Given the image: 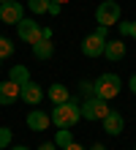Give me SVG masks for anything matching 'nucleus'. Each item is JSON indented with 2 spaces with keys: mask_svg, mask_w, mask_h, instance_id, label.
Returning a JSON list of instances; mask_svg holds the SVG:
<instances>
[{
  "mask_svg": "<svg viewBox=\"0 0 136 150\" xmlns=\"http://www.w3.org/2000/svg\"><path fill=\"white\" fill-rule=\"evenodd\" d=\"M52 123L57 128H74L79 117H82V109H79V104L76 101H66V104H54V109H52Z\"/></svg>",
  "mask_w": 136,
  "mask_h": 150,
  "instance_id": "obj_1",
  "label": "nucleus"
},
{
  "mask_svg": "<svg viewBox=\"0 0 136 150\" xmlns=\"http://www.w3.org/2000/svg\"><path fill=\"white\" fill-rule=\"evenodd\" d=\"M120 90H123V79L117 74H101L93 82V96H98V98H104V101L120 96Z\"/></svg>",
  "mask_w": 136,
  "mask_h": 150,
  "instance_id": "obj_2",
  "label": "nucleus"
},
{
  "mask_svg": "<svg viewBox=\"0 0 136 150\" xmlns=\"http://www.w3.org/2000/svg\"><path fill=\"white\" fill-rule=\"evenodd\" d=\"M106 41H109L106 38V28H104V25H98V30L87 33L85 41H82V55H85V57H101Z\"/></svg>",
  "mask_w": 136,
  "mask_h": 150,
  "instance_id": "obj_3",
  "label": "nucleus"
},
{
  "mask_svg": "<svg viewBox=\"0 0 136 150\" xmlns=\"http://www.w3.org/2000/svg\"><path fill=\"white\" fill-rule=\"evenodd\" d=\"M95 22L104 25V28L117 25V22H120V6H117L114 0H104V3L95 8Z\"/></svg>",
  "mask_w": 136,
  "mask_h": 150,
  "instance_id": "obj_4",
  "label": "nucleus"
},
{
  "mask_svg": "<svg viewBox=\"0 0 136 150\" xmlns=\"http://www.w3.org/2000/svg\"><path fill=\"white\" fill-rule=\"evenodd\" d=\"M79 109H82V117H87V120H104L109 115V101L93 96V98H87Z\"/></svg>",
  "mask_w": 136,
  "mask_h": 150,
  "instance_id": "obj_5",
  "label": "nucleus"
},
{
  "mask_svg": "<svg viewBox=\"0 0 136 150\" xmlns=\"http://www.w3.org/2000/svg\"><path fill=\"white\" fill-rule=\"evenodd\" d=\"M22 19H25V11H22V3H19V0H6V3H0V22L19 25Z\"/></svg>",
  "mask_w": 136,
  "mask_h": 150,
  "instance_id": "obj_6",
  "label": "nucleus"
},
{
  "mask_svg": "<svg viewBox=\"0 0 136 150\" xmlns=\"http://www.w3.org/2000/svg\"><path fill=\"white\" fill-rule=\"evenodd\" d=\"M16 33H19V38L25 41V44H35V41H41L44 38V30H41V25L35 22V19H25L16 25Z\"/></svg>",
  "mask_w": 136,
  "mask_h": 150,
  "instance_id": "obj_7",
  "label": "nucleus"
},
{
  "mask_svg": "<svg viewBox=\"0 0 136 150\" xmlns=\"http://www.w3.org/2000/svg\"><path fill=\"white\" fill-rule=\"evenodd\" d=\"M19 98L25 101V104H30V107H35V104H41L44 101V87L38 85V82H27V85H22V90H19Z\"/></svg>",
  "mask_w": 136,
  "mask_h": 150,
  "instance_id": "obj_8",
  "label": "nucleus"
},
{
  "mask_svg": "<svg viewBox=\"0 0 136 150\" xmlns=\"http://www.w3.org/2000/svg\"><path fill=\"white\" fill-rule=\"evenodd\" d=\"M123 128H125L123 115H120V112H114V109H109V115L104 117V131H106L109 137H120V134H123Z\"/></svg>",
  "mask_w": 136,
  "mask_h": 150,
  "instance_id": "obj_9",
  "label": "nucleus"
},
{
  "mask_svg": "<svg viewBox=\"0 0 136 150\" xmlns=\"http://www.w3.org/2000/svg\"><path fill=\"white\" fill-rule=\"evenodd\" d=\"M49 123H52V117L44 109H33L30 115H27V128L30 131H47Z\"/></svg>",
  "mask_w": 136,
  "mask_h": 150,
  "instance_id": "obj_10",
  "label": "nucleus"
},
{
  "mask_svg": "<svg viewBox=\"0 0 136 150\" xmlns=\"http://www.w3.org/2000/svg\"><path fill=\"white\" fill-rule=\"evenodd\" d=\"M19 90H22V87H19V85H14L11 79L0 82V104H3V107H11V104L19 98Z\"/></svg>",
  "mask_w": 136,
  "mask_h": 150,
  "instance_id": "obj_11",
  "label": "nucleus"
},
{
  "mask_svg": "<svg viewBox=\"0 0 136 150\" xmlns=\"http://www.w3.org/2000/svg\"><path fill=\"white\" fill-rule=\"evenodd\" d=\"M104 57H109V60H123V57H125V44H123V38H112V41H106V47H104Z\"/></svg>",
  "mask_w": 136,
  "mask_h": 150,
  "instance_id": "obj_12",
  "label": "nucleus"
},
{
  "mask_svg": "<svg viewBox=\"0 0 136 150\" xmlns=\"http://www.w3.org/2000/svg\"><path fill=\"white\" fill-rule=\"evenodd\" d=\"M33 55L38 57V60H49V57L54 55V44H52V38L35 41V44H33Z\"/></svg>",
  "mask_w": 136,
  "mask_h": 150,
  "instance_id": "obj_13",
  "label": "nucleus"
},
{
  "mask_svg": "<svg viewBox=\"0 0 136 150\" xmlns=\"http://www.w3.org/2000/svg\"><path fill=\"white\" fill-rule=\"evenodd\" d=\"M47 96L52 98V104H66V101H71V93H68V87H66V85H60V82L49 85Z\"/></svg>",
  "mask_w": 136,
  "mask_h": 150,
  "instance_id": "obj_14",
  "label": "nucleus"
},
{
  "mask_svg": "<svg viewBox=\"0 0 136 150\" xmlns=\"http://www.w3.org/2000/svg\"><path fill=\"white\" fill-rule=\"evenodd\" d=\"M8 79H11V82L14 85H27V82H30V68H27V66H11V71H8Z\"/></svg>",
  "mask_w": 136,
  "mask_h": 150,
  "instance_id": "obj_15",
  "label": "nucleus"
},
{
  "mask_svg": "<svg viewBox=\"0 0 136 150\" xmlns=\"http://www.w3.org/2000/svg\"><path fill=\"white\" fill-rule=\"evenodd\" d=\"M71 142H74V137H71V128H60V131H57V137H54V145L63 150V147L71 145Z\"/></svg>",
  "mask_w": 136,
  "mask_h": 150,
  "instance_id": "obj_16",
  "label": "nucleus"
},
{
  "mask_svg": "<svg viewBox=\"0 0 136 150\" xmlns=\"http://www.w3.org/2000/svg\"><path fill=\"white\" fill-rule=\"evenodd\" d=\"M11 55H14V44H11V38L0 36V60H6V57H11Z\"/></svg>",
  "mask_w": 136,
  "mask_h": 150,
  "instance_id": "obj_17",
  "label": "nucleus"
},
{
  "mask_svg": "<svg viewBox=\"0 0 136 150\" xmlns=\"http://www.w3.org/2000/svg\"><path fill=\"white\" fill-rule=\"evenodd\" d=\"M27 6H30L33 14H47L49 11V0H27Z\"/></svg>",
  "mask_w": 136,
  "mask_h": 150,
  "instance_id": "obj_18",
  "label": "nucleus"
},
{
  "mask_svg": "<svg viewBox=\"0 0 136 150\" xmlns=\"http://www.w3.org/2000/svg\"><path fill=\"white\" fill-rule=\"evenodd\" d=\"M11 145V128H6V126H0V150Z\"/></svg>",
  "mask_w": 136,
  "mask_h": 150,
  "instance_id": "obj_19",
  "label": "nucleus"
},
{
  "mask_svg": "<svg viewBox=\"0 0 136 150\" xmlns=\"http://www.w3.org/2000/svg\"><path fill=\"white\" fill-rule=\"evenodd\" d=\"M60 8H63L60 3H52V0H49V11H47V14H52V16H57V14H60Z\"/></svg>",
  "mask_w": 136,
  "mask_h": 150,
  "instance_id": "obj_20",
  "label": "nucleus"
},
{
  "mask_svg": "<svg viewBox=\"0 0 136 150\" xmlns=\"http://www.w3.org/2000/svg\"><path fill=\"white\" fill-rule=\"evenodd\" d=\"M120 33L123 36H131V22H120Z\"/></svg>",
  "mask_w": 136,
  "mask_h": 150,
  "instance_id": "obj_21",
  "label": "nucleus"
},
{
  "mask_svg": "<svg viewBox=\"0 0 136 150\" xmlns=\"http://www.w3.org/2000/svg\"><path fill=\"white\" fill-rule=\"evenodd\" d=\"M79 87H82V93H85V96H87V93H93V82H82Z\"/></svg>",
  "mask_w": 136,
  "mask_h": 150,
  "instance_id": "obj_22",
  "label": "nucleus"
},
{
  "mask_svg": "<svg viewBox=\"0 0 136 150\" xmlns=\"http://www.w3.org/2000/svg\"><path fill=\"white\" fill-rule=\"evenodd\" d=\"M54 147H57L54 142H41V147H38V150H54Z\"/></svg>",
  "mask_w": 136,
  "mask_h": 150,
  "instance_id": "obj_23",
  "label": "nucleus"
},
{
  "mask_svg": "<svg viewBox=\"0 0 136 150\" xmlns=\"http://www.w3.org/2000/svg\"><path fill=\"white\" fill-rule=\"evenodd\" d=\"M63 150H85V147H82V145H76V142H71V145H66Z\"/></svg>",
  "mask_w": 136,
  "mask_h": 150,
  "instance_id": "obj_24",
  "label": "nucleus"
},
{
  "mask_svg": "<svg viewBox=\"0 0 136 150\" xmlns=\"http://www.w3.org/2000/svg\"><path fill=\"white\" fill-rule=\"evenodd\" d=\"M131 93H136V74L131 76Z\"/></svg>",
  "mask_w": 136,
  "mask_h": 150,
  "instance_id": "obj_25",
  "label": "nucleus"
},
{
  "mask_svg": "<svg viewBox=\"0 0 136 150\" xmlns=\"http://www.w3.org/2000/svg\"><path fill=\"white\" fill-rule=\"evenodd\" d=\"M90 150H106V147H104L101 142H95V145H93V147H90Z\"/></svg>",
  "mask_w": 136,
  "mask_h": 150,
  "instance_id": "obj_26",
  "label": "nucleus"
},
{
  "mask_svg": "<svg viewBox=\"0 0 136 150\" xmlns=\"http://www.w3.org/2000/svg\"><path fill=\"white\" fill-rule=\"evenodd\" d=\"M131 36H133V38H136V19H133V22H131Z\"/></svg>",
  "mask_w": 136,
  "mask_h": 150,
  "instance_id": "obj_27",
  "label": "nucleus"
},
{
  "mask_svg": "<svg viewBox=\"0 0 136 150\" xmlns=\"http://www.w3.org/2000/svg\"><path fill=\"white\" fill-rule=\"evenodd\" d=\"M11 150H30V147H25V145H16V147H11Z\"/></svg>",
  "mask_w": 136,
  "mask_h": 150,
  "instance_id": "obj_28",
  "label": "nucleus"
},
{
  "mask_svg": "<svg viewBox=\"0 0 136 150\" xmlns=\"http://www.w3.org/2000/svg\"><path fill=\"white\" fill-rule=\"evenodd\" d=\"M52 3H60V6H66V3H68V0H52Z\"/></svg>",
  "mask_w": 136,
  "mask_h": 150,
  "instance_id": "obj_29",
  "label": "nucleus"
},
{
  "mask_svg": "<svg viewBox=\"0 0 136 150\" xmlns=\"http://www.w3.org/2000/svg\"><path fill=\"white\" fill-rule=\"evenodd\" d=\"M0 3H6V0H0Z\"/></svg>",
  "mask_w": 136,
  "mask_h": 150,
  "instance_id": "obj_30",
  "label": "nucleus"
},
{
  "mask_svg": "<svg viewBox=\"0 0 136 150\" xmlns=\"http://www.w3.org/2000/svg\"><path fill=\"white\" fill-rule=\"evenodd\" d=\"M133 150H136V147H133Z\"/></svg>",
  "mask_w": 136,
  "mask_h": 150,
  "instance_id": "obj_31",
  "label": "nucleus"
}]
</instances>
